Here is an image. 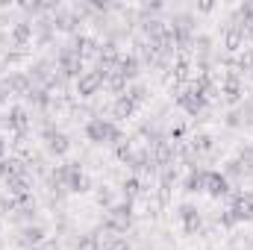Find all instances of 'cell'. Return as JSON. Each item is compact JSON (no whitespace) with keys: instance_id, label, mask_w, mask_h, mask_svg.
Returning <instances> with one entry per match:
<instances>
[{"instance_id":"cell-4","label":"cell","mask_w":253,"mask_h":250,"mask_svg":"<svg viewBox=\"0 0 253 250\" xmlns=\"http://www.w3.org/2000/svg\"><path fill=\"white\" fill-rule=\"evenodd\" d=\"M129 221H132V203H129V200H124V203L109 206V215H106V221H103V230H106V233L121 236V233H126Z\"/></svg>"},{"instance_id":"cell-16","label":"cell","mask_w":253,"mask_h":250,"mask_svg":"<svg viewBox=\"0 0 253 250\" xmlns=\"http://www.w3.org/2000/svg\"><path fill=\"white\" fill-rule=\"evenodd\" d=\"M30 39H33V24H30V21H21V24L15 27V33H12V42H15L18 47H24Z\"/></svg>"},{"instance_id":"cell-1","label":"cell","mask_w":253,"mask_h":250,"mask_svg":"<svg viewBox=\"0 0 253 250\" xmlns=\"http://www.w3.org/2000/svg\"><path fill=\"white\" fill-rule=\"evenodd\" d=\"M50 183L53 188H59V191H74V194H83V191H88L91 183H88V177L83 174V165L80 162H65L59 165L56 171H53V177H50Z\"/></svg>"},{"instance_id":"cell-24","label":"cell","mask_w":253,"mask_h":250,"mask_svg":"<svg viewBox=\"0 0 253 250\" xmlns=\"http://www.w3.org/2000/svg\"><path fill=\"white\" fill-rule=\"evenodd\" d=\"M0 227H3V224H0Z\"/></svg>"},{"instance_id":"cell-23","label":"cell","mask_w":253,"mask_h":250,"mask_svg":"<svg viewBox=\"0 0 253 250\" xmlns=\"http://www.w3.org/2000/svg\"><path fill=\"white\" fill-rule=\"evenodd\" d=\"M3 153H6V141L0 138V159H3Z\"/></svg>"},{"instance_id":"cell-22","label":"cell","mask_w":253,"mask_h":250,"mask_svg":"<svg viewBox=\"0 0 253 250\" xmlns=\"http://www.w3.org/2000/svg\"><path fill=\"white\" fill-rule=\"evenodd\" d=\"M9 177V159H0V180Z\"/></svg>"},{"instance_id":"cell-7","label":"cell","mask_w":253,"mask_h":250,"mask_svg":"<svg viewBox=\"0 0 253 250\" xmlns=\"http://www.w3.org/2000/svg\"><path fill=\"white\" fill-rule=\"evenodd\" d=\"M177 103H180L189 115H200V112L206 109V103H209V100H206V94H203L197 85H189L186 91H180V94H177Z\"/></svg>"},{"instance_id":"cell-11","label":"cell","mask_w":253,"mask_h":250,"mask_svg":"<svg viewBox=\"0 0 253 250\" xmlns=\"http://www.w3.org/2000/svg\"><path fill=\"white\" fill-rule=\"evenodd\" d=\"M180 221H183V230L189 233V236H194L197 230H200V212H197V206H191V203H183L180 206Z\"/></svg>"},{"instance_id":"cell-19","label":"cell","mask_w":253,"mask_h":250,"mask_svg":"<svg viewBox=\"0 0 253 250\" xmlns=\"http://www.w3.org/2000/svg\"><path fill=\"white\" fill-rule=\"evenodd\" d=\"M138 191H141V188H138V180H135V177H129V180L124 183V197L132 203V200L138 197Z\"/></svg>"},{"instance_id":"cell-15","label":"cell","mask_w":253,"mask_h":250,"mask_svg":"<svg viewBox=\"0 0 253 250\" xmlns=\"http://www.w3.org/2000/svg\"><path fill=\"white\" fill-rule=\"evenodd\" d=\"M186 191H189V194L206 191V168H191L189 177H186Z\"/></svg>"},{"instance_id":"cell-6","label":"cell","mask_w":253,"mask_h":250,"mask_svg":"<svg viewBox=\"0 0 253 250\" xmlns=\"http://www.w3.org/2000/svg\"><path fill=\"white\" fill-rule=\"evenodd\" d=\"M106 77H109V74L100 71V68H94V71H83L80 80H77V94H80V97H91V94H97V91L103 88Z\"/></svg>"},{"instance_id":"cell-9","label":"cell","mask_w":253,"mask_h":250,"mask_svg":"<svg viewBox=\"0 0 253 250\" xmlns=\"http://www.w3.org/2000/svg\"><path fill=\"white\" fill-rule=\"evenodd\" d=\"M44 138H47V150H50L53 156H62V153H68V147H71V141H68V135H65L62 129L47 126V129H44Z\"/></svg>"},{"instance_id":"cell-2","label":"cell","mask_w":253,"mask_h":250,"mask_svg":"<svg viewBox=\"0 0 253 250\" xmlns=\"http://www.w3.org/2000/svg\"><path fill=\"white\" fill-rule=\"evenodd\" d=\"M218 221H221V227H236V224H242V221H253V194H248V191L233 194L230 209H227Z\"/></svg>"},{"instance_id":"cell-13","label":"cell","mask_w":253,"mask_h":250,"mask_svg":"<svg viewBox=\"0 0 253 250\" xmlns=\"http://www.w3.org/2000/svg\"><path fill=\"white\" fill-rule=\"evenodd\" d=\"M221 94H224L230 103H236V100L242 97V80H239L236 71H230V74L224 77V88H221Z\"/></svg>"},{"instance_id":"cell-5","label":"cell","mask_w":253,"mask_h":250,"mask_svg":"<svg viewBox=\"0 0 253 250\" xmlns=\"http://www.w3.org/2000/svg\"><path fill=\"white\" fill-rule=\"evenodd\" d=\"M56 65H59L62 77H77L80 80V74H83V53H80V47L77 44H65L59 50V56H56Z\"/></svg>"},{"instance_id":"cell-17","label":"cell","mask_w":253,"mask_h":250,"mask_svg":"<svg viewBox=\"0 0 253 250\" xmlns=\"http://www.w3.org/2000/svg\"><path fill=\"white\" fill-rule=\"evenodd\" d=\"M132 109H135V103H132L126 94H118V100H115V106H112V115H115V118H129Z\"/></svg>"},{"instance_id":"cell-8","label":"cell","mask_w":253,"mask_h":250,"mask_svg":"<svg viewBox=\"0 0 253 250\" xmlns=\"http://www.w3.org/2000/svg\"><path fill=\"white\" fill-rule=\"evenodd\" d=\"M206 194L209 197H227L230 194V180L224 171H206Z\"/></svg>"},{"instance_id":"cell-18","label":"cell","mask_w":253,"mask_h":250,"mask_svg":"<svg viewBox=\"0 0 253 250\" xmlns=\"http://www.w3.org/2000/svg\"><path fill=\"white\" fill-rule=\"evenodd\" d=\"M239 165H242L245 171H253V147H251V144L239 150Z\"/></svg>"},{"instance_id":"cell-21","label":"cell","mask_w":253,"mask_h":250,"mask_svg":"<svg viewBox=\"0 0 253 250\" xmlns=\"http://www.w3.org/2000/svg\"><path fill=\"white\" fill-rule=\"evenodd\" d=\"M12 209H18V200L12 194H0V212H12Z\"/></svg>"},{"instance_id":"cell-20","label":"cell","mask_w":253,"mask_h":250,"mask_svg":"<svg viewBox=\"0 0 253 250\" xmlns=\"http://www.w3.org/2000/svg\"><path fill=\"white\" fill-rule=\"evenodd\" d=\"M126 97H129L132 103H141V100L147 97V91H144V85H138V83H135V85H132V88L126 91Z\"/></svg>"},{"instance_id":"cell-14","label":"cell","mask_w":253,"mask_h":250,"mask_svg":"<svg viewBox=\"0 0 253 250\" xmlns=\"http://www.w3.org/2000/svg\"><path fill=\"white\" fill-rule=\"evenodd\" d=\"M9 126H12L18 135H24L27 126H30V112H27L24 106H12V109H9Z\"/></svg>"},{"instance_id":"cell-3","label":"cell","mask_w":253,"mask_h":250,"mask_svg":"<svg viewBox=\"0 0 253 250\" xmlns=\"http://www.w3.org/2000/svg\"><path fill=\"white\" fill-rule=\"evenodd\" d=\"M85 138L94 144H121V129L109 118H91L85 124Z\"/></svg>"},{"instance_id":"cell-12","label":"cell","mask_w":253,"mask_h":250,"mask_svg":"<svg viewBox=\"0 0 253 250\" xmlns=\"http://www.w3.org/2000/svg\"><path fill=\"white\" fill-rule=\"evenodd\" d=\"M18 242H21L24 248H36V245H42V242H44V227H39V224H27V227H21Z\"/></svg>"},{"instance_id":"cell-10","label":"cell","mask_w":253,"mask_h":250,"mask_svg":"<svg viewBox=\"0 0 253 250\" xmlns=\"http://www.w3.org/2000/svg\"><path fill=\"white\" fill-rule=\"evenodd\" d=\"M138 68H141V65H138L135 56H121L118 65H115L109 74H115V77H121L124 83H129V80H135V77H138Z\"/></svg>"}]
</instances>
